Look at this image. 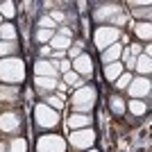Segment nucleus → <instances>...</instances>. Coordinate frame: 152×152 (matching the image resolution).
<instances>
[{
    "label": "nucleus",
    "instance_id": "f257e3e1",
    "mask_svg": "<svg viewBox=\"0 0 152 152\" xmlns=\"http://www.w3.org/2000/svg\"><path fill=\"white\" fill-rule=\"evenodd\" d=\"M23 80H25V64L18 57L0 59V82L9 84V86H16Z\"/></svg>",
    "mask_w": 152,
    "mask_h": 152
},
{
    "label": "nucleus",
    "instance_id": "f03ea898",
    "mask_svg": "<svg viewBox=\"0 0 152 152\" xmlns=\"http://www.w3.org/2000/svg\"><path fill=\"white\" fill-rule=\"evenodd\" d=\"M95 98H98V91L95 86H80V89L73 93V109L75 114H91V109L95 104Z\"/></svg>",
    "mask_w": 152,
    "mask_h": 152
},
{
    "label": "nucleus",
    "instance_id": "7ed1b4c3",
    "mask_svg": "<svg viewBox=\"0 0 152 152\" xmlns=\"http://www.w3.org/2000/svg\"><path fill=\"white\" fill-rule=\"evenodd\" d=\"M34 118H37V125L43 127V129H52V127L59 125V111L50 109L48 104H37L34 107Z\"/></svg>",
    "mask_w": 152,
    "mask_h": 152
},
{
    "label": "nucleus",
    "instance_id": "20e7f679",
    "mask_svg": "<svg viewBox=\"0 0 152 152\" xmlns=\"http://www.w3.org/2000/svg\"><path fill=\"white\" fill-rule=\"evenodd\" d=\"M118 39H121V32H118V27H114V25H102V27H98L95 34H93V41H95V45H98L100 50H107L109 45H114Z\"/></svg>",
    "mask_w": 152,
    "mask_h": 152
},
{
    "label": "nucleus",
    "instance_id": "39448f33",
    "mask_svg": "<svg viewBox=\"0 0 152 152\" xmlns=\"http://www.w3.org/2000/svg\"><path fill=\"white\" fill-rule=\"evenodd\" d=\"M66 150V141L57 134H45L37 143V152H64Z\"/></svg>",
    "mask_w": 152,
    "mask_h": 152
},
{
    "label": "nucleus",
    "instance_id": "423d86ee",
    "mask_svg": "<svg viewBox=\"0 0 152 152\" xmlns=\"http://www.w3.org/2000/svg\"><path fill=\"white\" fill-rule=\"evenodd\" d=\"M93 143H95V132L91 129V127L70 132V145H73V148H80V150H89Z\"/></svg>",
    "mask_w": 152,
    "mask_h": 152
},
{
    "label": "nucleus",
    "instance_id": "0eeeda50",
    "mask_svg": "<svg viewBox=\"0 0 152 152\" xmlns=\"http://www.w3.org/2000/svg\"><path fill=\"white\" fill-rule=\"evenodd\" d=\"M129 95H132L134 100H141V98H148L150 95V77H132V82L127 86Z\"/></svg>",
    "mask_w": 152,
    "mask_h": 152
},
{
    "label": "nucleus",
    "instance_id": "6e6552de",
    "mask_svg": "<svg viewBox=\"0 0 152 152\" xmlns=\"http://www.w3.org/2000/svg\"><path fill=\"white\" fill-rule=\"evenodd\" d=\"M70 70H75L80 77H91V75H93V61H91L89 55H84V52H82L77 59L70 61Z\"/></svg>",
    "mask_w": 152,
    "mask_h": 152
},
{
    "label": "nucleus",
    "instance_id": "1a4fd4ad",
    "mask_svg": "<svg viewBox=\"0 0 152 152\" xmlns=\"http://www.w3.org/2000/svg\"><path fill=\"white\" fill-rule=\"evenodd\" d=\"M34 77H52L57 80L59 70H57V61H48V59H39L34 64Z\"/></svg>",
    "mask_w": 152,
    "mask_h": 152
},
{
    "label": "nucleus",
    "instance_id": "9d476101",
    "mask_svg": "<svg viewBox=\"0 0 152 152\" xmlns=\"http://www.w3.org/2000/svg\"><path fill=\"white\" fill-rule=\"evenodd\" d=\"M0 129H2V132H18L20 129V116L14 114V111L2 114L0 116Z\"/></svg>",
    "mask_w": 152,
    "mask_h": 152
},
{
    "label": "nucleus",
    "instance_id": "9b49d317",
    "mask_svg": "<svg viewBox=\"0 0 152 152\" xmlns=\"http://www.w3.org/2000/svg\"><path fill=\"white\" fill-rule=\"evenodd\" d=\"M91 114H70V118L66 123H68L70 132H75V129H86V127H91Z\"/></svg>",
    "mask_w": 152,
    "mask_h": 152
},
{
    "label": "nucleus",
    "instance_id": "f8f14e48",
    "mask_svg": "<svg viewBox=\"0 0 152 152\" xmlns=\"http://www.w3.org/2000/svg\"><path fill=\"white\" fill-rule=\"evenodd\" d=\"M121 52H123V45H118V43L109 45L107 50H102V61H104V66L118 61V59H121Z\"/></svg>",
    "mask_w": 152,
    "mask_h": 152
},
{
    "label": "nucleus",
    "instance_id": "ddd939ff",
    "mask_svg": "<svg viewBox=\"0 0 152 152\" xmlns=\"http://www.w3.org/2000/svg\"><path fill=\"white\" fill-rule=\"evenodd\" d=\"M123 73H125V68H123V64H118V61L104 66V77H107V82H116Z\"/></svg>",
    "mask_w": 152,
    "mask_h": 152
},
{
    "label": "nucleus",
    "instance_id": "4468645a",
    "mask_svg": "<svg viewBox=\"0 0 152 152\" xmlns=\"http://www.w3.org/2000/svg\"><path fill=\"white\" fill-rule=\"evenodd\" d=\"M134 68L139 70V75L141 77H148L150 75V70H152V61H150V57H145L143 52H141L139 57H136V66Z\"/></svg>",
    "mask_w": 152,
    "mask_h": 152
},
{
    "label": "nucleus",
    "instance_id": "2eb2a0df",
    "mask_svg": "<svg viewBox=\"0 0 152 152\" xmlns=\"http://www.w3.org/2000/svg\"><path fill=\"white\" fill-rule=\"evenodd\" d=\"M50 45H52V50L66 52L70 48V37H66V34H55V37L50 39Z\"/></svg>",
    "mask_w": 152,
    "mask_h": 152
},
{
    "label": "nucleus",
    "instance_id": "dca6fc26",
    "mask_svg": "<svg viewBox=\"0 0 152 152\" xmlns=\"http://www.w3.org/2000/svg\"><path fill=\"white\" fill-rule=\"evenodd\" d=\"M150 20H139L136 25H134V32H136V37H141V39H145V41H150V37H152V30H150Z\"/></svg>",
    "mask_w": 152,
    "mask_h": 152
},
{
    "label": "nucleus",
    "instance_id": "f3484780",
    "mask_svg": "<svg viewBox=\"0 0 152 152\" xmlns=\"http://www.w3.org/2000/svg\"><path fill=\"white\" fill-rule=\"evenodd\" d=\"M18 95V89L16 86H9V84H2L0 86V100L2 102H14Z\"/></svg>",
    "mask_w": 152,
    "mask_h": 152
},
{
    "label": "nucleus",
    "instance_id": "a211bd4d",
    "mask_svg": "<svg viewBox=\"0 0 152 152\" xmlns=\"http://www.w3.org/2000/svg\"><path fill=\"white\" fill-rule=\"evenodd\" d=\"M121 9H118V5H104V7H100L98 12H95V18L98 20H104V18H111L114 14H118Z\"/></svg>",
    "mask_w": 152,
    "mask_h": 152
},
{
    "label": "nucleus",
    "instance_id": "6ab92c4d",
    "mask_svg": "<svg viewBox=\"0 0 152 152\" xmlns=\"http://www.w3.org/2000/svg\"><path fill=\"white\" fill-rule=\"evenodd\" d=\"M0 41H16V27L12 23H2L0 25Z\"/></svg>",
    "mask_w": 152,
    "mask_h": 152
},
{
    "label": "nucleus",
    "instance_id": "aec40b11",
    "mask_svg": "<svg viewBox=\"0 0 152 152\" xmlns=\"http://www.w3.org/2000/svg\"><path fill=\"white\" fill-rule=\"evenodd\" d=\"M34 84H37L39 89H45V91H55L59 86V82L52 80V77H34Z\"/></svg>",
    "mask_w": 152,
    "mask_h": 152
},
{
    "label": "nucleus",
    "instance_id": "412c9836",
    "mask_svg": "<svg viewBox=\"0 0 152 152\" xmlns=\"http://www.w3.org/2000/svg\"><path fill=\"white\" fill-rule=\"evenodd\" d=\"M16 52V41H0V59H7Z\"/></svg>",
    "mask_w": 152,
    "mask_h": 152
},
{
    "label": "nucleus",
    "instance_id": "4be33fe9",
    "mask_svg": "<svg viewBox=\"0 0 152 152\" xmlns=\"http://www.w3.org/2000/svg\"><path fill=\"white\" fill-rule=\"evenodd\" d=\"M7 150H9V152H27V143H25V139H20V136H14V139L9 141Z\"/></svg>",
    "mask_w": 152,
    "mask_h": 152
},
{
    "label": "nucleus",
    "instance_id": "5701e85b",
    "mask_svg": "<svg viewBox=\"0 0 152 152\" xmlns=\"http://www.w3.org/2000/svg\"><path fill=\"white\" fill-rule=\"evenodd\" d=\"M127 109L132 111L134 116H143L148 111V104L143 100H129V104H127Z\"/></svg>",
    "mask_w": 152,
    "mask_h": 152
},
{
    "label": "nucleus",
    "instance_id": "b1692460",
    "mask_svg": "<svg viewBox=\"0 0 152 152\" xmlns=\"http://www.w3.org/2000/svg\"><path fill=\"white\" fill-rule=\"evenodd\" d=\"M0 16H2V18H14V16H16V5L9 2V0L0 2Z\"/></svg>",
    "mask_w": 152,
    "mask_h": 152
},
{
    "label": "nucleus",
    "instance_id": "393cba45",
    "mask_svg": "<svg viewBox=\"0 0 152 152\" xmlns=\"http://www.w3.org/2000/svg\"><path fill=\"white\" fill-rule=\"evenodd\" d=\"M109 107H111V111L114 114H125V100L123 98H118V95H114V98H109Z\"/></svg>",
    "mask_w": 152,
    "mask_h": 152
},
{
    "label": "nucleus",
    "instance_id": "a878e982",
    "mask_svg": "<svg viewBox=\"0 0 152 152\" xmlns=\"http://www.w3.org/2000/svg\"><path fill=\"white\" fill-rule=\"evenodd\" d=\"M43 104H48V107H50V109H55V111H59V109H64V98H61V95H48Z\"/></svg>",
    "mask_w": 152,
    "mask_h": 152
},
{
    "label": "nucleus",
    "instance_id": "bb28decb",
    "mask_svg": "<svg viewBox=\"0 0 152 152\" xmlns=\"http://www.w3.org/2000/svg\"><path fill=\"white\" fill-rule=\"evenodd\" d=\"M64 82L68 84V86H77V89H80V84H82V77L77 75L75 70H68V73H64Z\"/></svg>",
    "mask_w": 152,
    "mask_h": 152
},
{
    "label": "nucleus",
    "instance_id": "cd10ccee",
    "mask_svg": "<svg viewBox=\"0 0 152 152\" xmlns=\"http://www.w3.org/2000/svg\"><path fill=\"white\" fill-rule=\"evenodd\" d=\"M55 27H57V23H55L50 16H43V18H39V30H50V32H55Z\"/></svg>",
    "mask_w": 152,
    "mask_h": 152
},
{
    "label": "nucleus",
    "instance_id": "c85d7f7f",
    "mask_svg": "<svg viewBox=\"0 0 152 152\" xmlns=\"http://www.w3.org/2000/svg\"><path fill=\"white\" fill-rule=\"evenodd\" d=\"M82 48H84L82 41H75V43L68 48V57H70V61H73V59H77L80 55H82Z\"/></svg>",
    "mask_w": 152,
    "mask_h": 152
},
{
    "label": "nucleus",
    "instance_id": "c756f323",
    "mask_svg": "<svg viewBox=\"0 0 152 152\" xmlns=\"http://www.w3.org/2000/svg\"><path fill=\"white\" fill-rule=\"evenodd\" d=\"M129 82H132V73H123L121 77H118V80H116V89H127V86H129Z\"/></svg>",
    "mask_w": 152,
    "mask_h": 152
},
{
    "label": "nucleus",
    "instance_id": "7c9ffc66",
    "mask_svg": "<svg viewBox=\"0 0 152 152\" xmlns=\"http://www.w3.org/2000/svg\"><path fill=\"white\" fill-rule=\"evenodd\" d=\"M52 37H55V32H50V30H39L37 32V41L39 43H48Z\"/></svg>",
    "mask_w": 152,
    "mask_h": 152
},
{
    "label": "nucleus",
    "instance_id": "2f4dec72",
    "mask_svg": "<svg viewBox=\"0 0 152 152\" xmlns=\"http://www.w3.org/2000/svg\"><path fill=\"white\" fill-rule=\"evenodd\" d=\"M134 16H136V18H150V7H139V9H134Z\"/></svg>",
    "mask_w": 152,
    "mask_h": 152
},
{
    "label": "nucleus",
    "instance_id": "473e14b6",
    "mask_svg": "<svg viewBox=\"0 0 152 152\" xmlns=\"http://www.w3.org/2000/svg\"><path fill=\"white\" fill-rule=\"evenodd\" d=\"M57 70L59 73H68L70 70V59H61V61L57 64Z\"/></svg>",
    "mask_w": 152,
    "mask_h": 152
},
{
    "label": "nucleus",
    "instance_id": "72a5a7b5",
    "mask_svg": "<svg viewBox=\"0 0 152 152\" xmlns=\"http://www.w3.org/2000/svg\"><path fill=\"white\" fill-rule=\"evenodd\" d=\"M50 18L55 20V23H61V20H64V14L57 12V9H52V12H50Z\"/></svg>",
    "mask_w": 152,
    "mask_h": 152
},
{
    "label": "nucleus",
    "instance_id": "f704fd0d",
    "mask_svg": "<svg viewBox=\"0 0 152 152\" xmlns=\"http://www.w3.org/2000/svg\"><path fill=\"white\" fill-rule=\"evenodd\" d=\"M50 55H52V59L57 61V59H64V55H66V52H61V50H50Z\"/></svg>",
    "mask_w": 152,
    "mask_h": 152
},
{
    "label": "nucleus",
    "instance_id": "c9c22d12",
    "mask_svg": "<svg viewBox=\"0 0 152 152\" xmlns=\"http://www.w3.org/2000/svg\"><path fill=\"white\" fill-rule=\"evenodd\" d=\"M111 20H114L116 25H121V23H125V16H123V14H116V16H114Z\"/></svg>",
    "mask_w": 152,
    "mask_h": 152
},
{
    "label": "nucleus",
    "instance_id": "e433bc0d",
    "mask_svg": "<svg viewBox=\"0 0 152 152\" xmlns=\"http://www.w3.org/2000/svg\"><path fill=\"white\" fill-rule=\"evenodd\" d=\"M0 152H7V143H0Z\"/></svg>",
    "mask_w": 152,
    "mask_h": 152
},
{
    "label": "nucleus",
    "instance_id": "4c0bfd02",
    "mask_svg": "<svg viewBox=\"0 0 152 152\" xmlns=\"http://www.w3.org/2000/svg\"><path fill=\"white\" fill-rule=\"evenodd\" d=\"M86 152H98V150H93V148H89V150H86Z\"/></svg>",
    "mask_w": 152,
    "mask_h": 152
},
{
    "label": "nucleus",
    "instance_id": "58836bf2",
    "mask_svg": "<svg viewBox=\"0 0 152 152\" xmlns=\"http://www.w3.org/2000/svg\"><path fill=\"white\" fill-rule=\"evenodd\" d=\"M0 25H2V16H0Z\"/></svg>",
    "mask_w": 152,
    "mask_h": 152
}]
</instances>
